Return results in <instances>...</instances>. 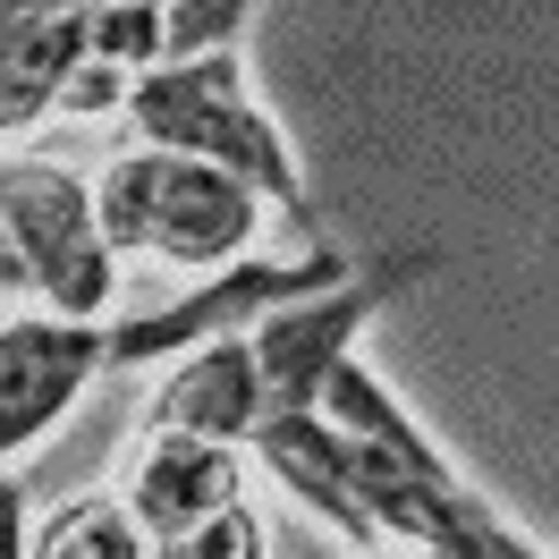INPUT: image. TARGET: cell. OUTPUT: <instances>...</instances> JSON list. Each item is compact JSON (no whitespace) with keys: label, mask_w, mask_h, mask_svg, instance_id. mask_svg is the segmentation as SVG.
Returning <instances> with one entry per match:
<instances>
[{"label":"cell","mask_w":559,"mask_h":559,"mask_svg":"<svg viewBox=\"0 0 559 559\" xmlns=\"http://www.w3.org/2000/svg\"><path fill=\"white\" fill-rule=\"evenodd\" d=\"M246 26H254V9H246V0H187V9H162V69L229 51Z\"/></svg>","instance_id":"cell-14"},{"label":"cell","mask_w":559,"mask_h":559,"mask_svg":"<svg viewBox=\"0 0 559 559\" xmlns=\"http://www.w3.org/2000/svg\"><path fill=\"white\" fill-rule=\"evenodd\" d=\"M432 559H543V551H534V543H518V534L491 518V509H475L457 534H441V543H432Z\"/></svg>","instance_id":"cell-16"},{"label":"cell","mask_w":559,"mask_h":559,"mask_svg":"<svg viewBox=\"0 0 559 559\" xmlns=\"http://www.w3.org/2000/svg\"><path fill=\"white\" fill-rule=\"evenodd\" d=\"M263 424V382H254V356L238 340H204V348L178 356V373L153 399V432H178V441H221L238 450L246 432Z\"/></svg>","instance_id":"cell-8"},{"label":"cell","mask_w":559,"mask_h":559,"mask_svg":"<svg viewBox=\"0 0 559 559\" xmlns=\"http://www.w3.org/2000/svg\"><path fill=\"white\" fill-rule=\"evenodd\" d=\"M314 416L331 424L340 441H356V450H373V457H399L407 475H457L450 457H441L432 441H424V424L407 416V407H399V399H390V390L373 382V373H365L356 356H340V365H331V382H322Z\"/></svg>","instance_id":"cell-11"},{"label":"cell","mask_w":559,"mask_h":559,"mask_svg":"<svg viewBox=\"0 0 559 559\" xmlns=\"http://www.w3.org/2000/svg\"><path fill=\"white\" fill-rule=\"evenodd\" d=\"M26 559H144V534L128 525V509L119 500H69L60 518L43 525L35 543H26Z\"/></svg>","instance_id":"cell-12"},{"label":"cell","mask_w":559,"mask_h":559,"mask_svg":"<svg viewBox=\"0 0 559 559\" xmlns=\"http://www.w3.org/2000/svg\"><path fill=\"white\" fill-rule=\"evenodd\" d=\"M128 85H136V76L103 69V60H76V69H69V85H60V103H51V110H76V119H103V110H119V103H128Z\"/></svg>","instance_id":"cell-17"},{"label":"cell","mask_w":559,"mask_h":559,"mask_svg":"<svg viewBox=\"0 0 559 559\" xmlns=\"http://www.w3.org/2000/svg\"><path fill=\"white\" fill-rule=\"evenodd\" d=\"M246 441L263 450V466H272L314 518H331L348 543H373V525H365V509H356V491H348V450H340V432L322 416H263Z\"/></svg>","instance_id":"cell-10"},{"label":"cell","mask_w":559,"mask_h":559,"mask_svg":"<svg viewBox=\"0 0 559 559\" xmlns=\"http://www.w3.org/2000/svg\"><path fill=\"white\" fill-rule=\"evenodd\" d=\"M128 119L153 153H178V162H204V170L238 178L263 195V212H280L297 238H314V204H306V178H297V153L272 128V110L246 94L238 51H212V60H178V69H153L128 85Z\"/></svg>","instance_id":"cell-1"},{"label":"cell","mask_w":559,"mask_h":559,"mask_svg":"<svg viewBox=\"0 0 559 559\" xmlns=\"http://www.w3.org/2000/svg\"><path fill=\"white\" fill-rule=\"evenodd\" d=\"M0 288L51 306V322H103L119 254L94 229V187L69 162H0Z\"/></svg>","instance_id":"cell-2"},{"label":"cell","mask_w":559,"mask_h":559,"mask_svg":"<svg viewBox=\"0 0 559 559\" xmlns=\"http://www.w3.org/2000/svg\"><path fill=\"white\" fill-rule=\"evenodd\" d=\"M238 450H221V441H178V432H153L136 457V475H128V525L153 534V543H170L187 525H204L212 509H229L238 500Z\"/></svg>","instance_id":"cell-7"},{"label":"cell","mask_w":559,"mask_h":559,"mask_svg":"<svg viewBox=\"0 0 559 559\" xmlns=\"http://www.w3.org/2000/svg\"><path fill=\"white\" fill-rule=\"evenodd\" d=\"M348 280V254L340 246H306L297 263H238V272L204 280L195 297H170L153 314H128V322H103V365H153V356H187L204 340H238L272 306H297V297H322Z\"/></svg>","instance_id":"cell-5"},{"label":"cell","mask_w":559,"mask_h":559,"mask_svg":"<svg viewBox=\"0 0 559 559\" xmlns=\"http://www.w3.org/2000/svg\"><path fill=\"white\" fill-rule=\"evenodd\" d=\"M144 559H263V518H254L246 500H229V509H212L204 525H187V534H170V543H153Z\"/></svg>","instance_id":"cell-15"},{"label":"cell","mask_w":559,"mask_h":559,"mask_svg":"<svg viewBox=\"0 0 559 559\" xmlns=\"http://www.w3.org/2000/svg\"><path fill=\"white\" fill-rule=\"evenodd\" d=\"M76 60H85V9L0 0V136L35 128L43 110L60 103Z\"/></svg>","instance_id":"cell-9"},{"label":"cell","mask_w":559,"mask_h":559,"mask_svg":"<svg viewBox=\"0 0 559 559\" xmlns=\"http://www.w3.org/2000/svg\"><path fill=\"white\" fill-rule=\"evenodd\" d=\"M441 263L432 246L416 254H382L373 272H348L340 288H322V297H297V306H272V314L246 331V356H254V382H263V416H314L322 382H331V365L356 348V331L382 314L390 297L424 280Z\"/></svg>","instance_id":"cell-4"},{"label":"cell","mask_w":559,"mask_h":559,"mask_svg":"<svg viewBox=\"0 0 559 559\" xmlns=\"http://www.w3.org/2000/svg\"><path fill=\"white\" fill-rule=\"evenodd\" d=\"M94 229L110 254H162V263H229L263 229V195L238 178L178 162V153H119L94 187Z\"/></svg>","instance_id":"cell-3"},{"label":"cell","mask_w":559,"mask_h":559,"mask_svg":"<svg viewBox=\"0 0 559 559\" xmlns=\"http://www.w3.org/2000/svg\"><path fill=\"white\" fill-rule=\"evenodd\" d=\"M85 60H103V69H119V76H153L162 69V9H153V0L85 9Z\"/></svg>","instance_id":"cell-13"},{"label":"cell","mask_w":559,"mask_h":559,"mask_svg":"<svg viewBox=\"0 0 559 559\" xmlns=\"http://www.w3.org/2000/svg\"><path fill=\"white\" fill-rule=\"evenodd\" d=\"M94 373H103V322H0V457L35 450Z\"/></svg>","instance_id":"cell-6"},{"label":"cell","mask_w":559,"mask_h":559,"mask_svg":"<svg viewBox=\"0 0 559 559\" xmlns=\"http://www.w3.org/2000/svg\"><path fill=\"white\" fill-rule=\"evenodd\" d=\"M0 559H26V491L0 475Z\"/></svg>","instance_id":"cell-18"}]
</instances>
